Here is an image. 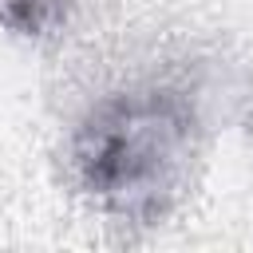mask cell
Here are the masks:
<instances>
[{"instance_id": "cell-1", "label": "cell", "mask_w": 253, "mask_h": 253, "mask_svg": "<svg viewBox=\"0 0 253 253\" xmlns=\"http://www.w3.org/2000/svg\"><path fill=\"white\" fill-rule=\"evenodd\" d=\"M194 154V111L178 91L150 87L103 99L75 134L83 186L115 213L158 217Z\"/></svg>"}]
</instances>
